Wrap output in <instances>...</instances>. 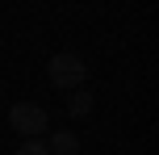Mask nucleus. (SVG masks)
Returning <instances> with one entry per match:
<instances>
[{"instance_id": "nucleus-2", "label": "nucleus", "mask_w": 159, "mask_h": 155, "mask_svg": "<svg viewBox=\"0 0 159 155\" xmlns=\"http://www.w3.org/2000/svg\"><path fill=\"white\" fill-rule=\"evenodd\" d=\"M8 126H13L21 139H42L50 130V113L38 105V101H17L8 109Z\"/></svg>"}, {"instance_id": "nucleus-1", "label": "nucleus", "mask_w": 159, "mask_h": 155, "mask_svg": "<svg viewBox=\"0 0 159 155\" xmlns=\"http://www.w3.org/2000/svg\"><path fill=\"white\" fill-rule=\"evenodd\" d=\"M46 80L55 84V88L71 92V88H84L88 67H84V59H80L75 50H59V55H50V63H46Z\"/></svg>"}, {"instance_id": "nucleus-3", "label": "nucleus", "mask_w": 159, "mask_h": 155, "mask_svg": "<svg viewBox=\"0 0 159 155\" xmlns=\"http://www.w3.org/2000/svg\"><path fill=\"white\" fill-rule=\"evenodd\" d=\"M46 151L50 155H80V139H75L71 130H55L46 139Z\"/></svg>"}, {"instance_id": "nucleus-5", "label": "nucleus", "mask_w": 159, "mask_h": 155, "mask_svg": "<svg viewBox=\"0 0 159 155\" xmlns=\"http://www.w3.org/2000/svg\"><path fill=\"white\" fill-rule=\"evenodd\" d=\"M17 155H50V151H46V143H42V139H25L21 147H17Z\"/></svg>"}, {"instance_id": "nucleus-4", "label": "nucleus", "mask_w": 159, "mask_h": 155, "mask_svg": "<svg viewBox=\"0 0 159 155\" xmlns=\"http://www.w3.org/2000/svg\"><path fill=\"white\" fill-rule=\"evenodd\" d=\"M88 113H92V92L88 88H71V97H67V117L84 122Z\"/></svg>"}]
</instances>
